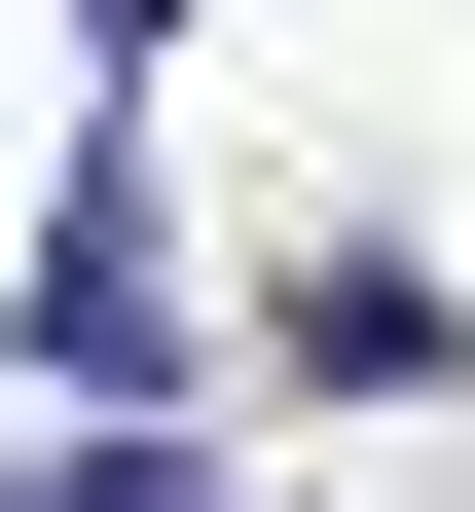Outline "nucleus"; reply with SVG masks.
<instances>
[{
    "mask_svg": "<svg viewBox=\"0 0 475 512\" xmlns=\"http://www.w3.org/2000/svg\"><path fill=\"white\" fill-rule=\"evenodd\" d=\"M37 366H74V403L183 366V293H147V147H74V220H37Z\"/></svg>",
    "mask_w": 475,
    "mask_h": 512,
    "instance_id": "obj_1",
    "label": "nucleus"
}]
</instances>
